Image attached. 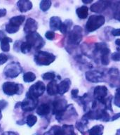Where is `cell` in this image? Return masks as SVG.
Wrapping results in <instances>:
<instances>
[{
	"label": "cell",
	"mask_w": 120,
	"mask_h": 135,
	"mask_svg": "<svg viewBox=\"0 0 120 135\" xmlns=\"http://www.w3.org/2000/svg\"><path fill=\"white\" fill-rule=\"evenodd\" d=\"M56 59V56L51 53L39 51L34 54V61L38 65H48Z\"/></svg>",
	"instance_id": "1"
},
{
	"label": "cell",
	"mask_w": 120,
	"mask_h": 135,
	"mask_svg": "<svg viewBox=\"0 0 120 135\" xmlns=\"http://www.w3.org/2000/svg\"><path fill=\"white\" fill-rule=\"evenodd\" d=\"M3 91L7 96H13L15 94L21 95L23 94L24 86L21 84L13 82H6L2 85Z\"/></svg>",
	"instance_id": "2"
},
{
	"label": "cell",
	"mask_w": 120,
	"mask_h": 135,
	"mask_svg": "<svg viewBox=\"0 0 120 135\" xmlns=\"http://www.w3.org/2000/svg\"><path fill=\"white\" fill-rule=\"evenodd\" d=\"M23 72V68L18 62L13 61L4 69V75L7 78H16Z\"/></svg>",
	"instance_id": "3"
},
{
	"label": "cell",
	"mask_w": 120,
	"mask_h": 135,
	"mask_svg": "<svg viewBox=\"0 0 120 135\" xmlns=\"http://www.w3.org/2000/svg\"><path fill=\"white\" fill-rule=\"evenodd\" d=\"M105 21V17L103 16H91L89 17L86 24V30L88 32L95 31L104 25Z\"/></svg>",
	"instance_id": "4"
},
{
	"label": "cell",
	"mask_w": 120,
	"mask_h": 135,
	"mask_svg": "<svg viewBox=\"0 0 120 135\" xmlns=\"http://www.w3.org/2000/svg\"><path fill=\"white\" fill-rule=\"evenodd\" d=\"M25 39H26V42H28L32 46V48H34L35 49H42L45 44V42L42 37V36L37 32L27 34L25 36Z\"/></svg>",
	"instance_id": "5"
},
{
	"label": "cell",
	"mask_w": 120,
	"mask_h": 135,
	"mask_svg": "<svg viewBox=\"0 0 120 135\" xmlns=\"http://www.w3.org/2000/svg\"><path fill=\"white\" fill-rule=\"evenodd\" d=\"M38 104V99H35L29 96L26 93V97L23 101L20 102L21 109L25 112H29L33 110Z\"/></svg>",
	"instance_id": "6"
},
{
	"label": "cell",
	"mask_w": 120,
	"mask_h": 135,
	"mask_svg": "<svg viewBox=\"0 0 120 135\" xmlns=\"http://www.w3.org/2000/svg\"><path fill=\"white\" fill-rule=\"evenodd\" d=\"M67 101L64 99H58L53 101L52 112L56 115L57 120L61 119L64 112L67 109Z\"/></svg>",
	"instance_id": "7"
},
{
	"label": "cell",
	"mask_w": 120,
	"mask_h": 135,
	"mask_svg": "<svg viewBox=\"0 0 120 135\" xmlns=\"http://www.w3.org/2000/svg\"><path fill=\"white\" fill-rule=\"evenodd\" d=\"M45 90L46 86L44 85V82H42V81H38L29 87V91L27 93L32 97L38 99L39 97L43 95Z\"/></svg>",
	"instance_id": "8"
},
{
	"label": "cell",
	"mask_w": 120,
	"mask_h": 135,
	"mask_svg": "<svg viewBox=\"0 0 120 135\" xmlns=\"http://www.w3.org/2000/svg\"><path fill=\"white\" fill-rule=\"evenodd\" d=\"M82 30L79 26H75L69 34L68 41L70 44L77 45L82 39Z\"/></svg>",
	"instance_id": "9"
},
{
	"label": "cell",
	"mask_w": 120,
	"mask_h": 135,
	"mask_svg": "<svg viewBox=\"0 0 120 135\" xmlns=\"http://www.w3.org/2000/svg\"><path fill=\"white\" fill-rule=\"evenodd\" d=\"M38 28V23L34 19L29 18L26 21L25 25L24 26V32L25 33L29 34L35 32Z\"/></svg>",
	"instance_id": "10"
},
{
	"label": "cell",
	"mask_w": 120,
	"mask_h": 135,
	"mask_svg": "<svg viewBox=\"0 0 120 135\" xmlns=\"http://www.w3.org/2000/svg\"><path fill=\"white\" fill-rule=\"evenodd\" d=\"M107 94V89L105 86H97L93 91V96L98 101L105 99Z\"/></svg>",
	"instance_id": "11"
},
{
	"label": "cell",
	"mask_w": 120,
	"mask_h": 135,
	"mask_svg": "<svg viewBox=\"0 0 120 135\" xmlns=\"http://www.w3.org/2000/svg\"><path fill=\"white\" fill-rule=\"evenodd\" d=\"M103 74L97 70L88 71L86 73V78L87 80L91 82H99L102 81L101 79L103 78Z\"/></svg>",
	"instance_id": "12"
},
{
	"label": "cell",
	"mask_w": 120,
	"mask_h": 135,
	"mask_svg": "<svg viewBox=\"0 0 120 135\" xmlns=\"http://www.w3.org/2000/svg\"><path fill=\"white\" fill-rule=\"evenodd\" d=\"M109 2H105V1H100L94 4H93L91 6V10L93 12L96 13H101L103 12V11H105L107 8V6H109Z\"/></svg>",
	"instance_id": "13"
},
{
	"label": "cell",
	"mask_w": 120,
	"mask_h": 135,
	"mask_svg": "<svg viewBox=\"0 0 120 135\" xmlns=\"http://www.w3.org/2000/svg\"><path fill=\"white\" fill-rule=\"evenodd\" d=\"M71 84V81L68 78H66L63 81H61L58 84V93L60 95H63L68 91Z\"/></svg>",
	"instance_id": "14"
},
{
	"label": "cell",
	"mask_w": 120,
	"mask_h": 135,
	"mask_svg": "<svg viewBox=\"0 0 120 135\" xmlns=\"http://www.w3.org/2000/svg\"><path fill=\"white\" fill-rule=\"evenodd\" d=\"M16 5L21 13L27 12L32 8V3L29 0H20L17 2Z\"/></svg>",
	"instance_id": "15"
},
{
	"label": "cell",
	"mask_w": 120,
	"mask_h": 135,
	"mask_svg": "<svg viewBox=\"0 0 120 135\" xmlns=\"http://www.w3.org/2000/svg\"><path fill=\"white\" fill-rule=\"evenodd\" d=\"M62 21L61 19L59 17L57 16H53L50 18V23H49V25H50V28L53 31L55 30H60L62 25Z\"/></svg>",
	"instance_id": "16"
},
{
	"label": "cell",
	"mask_w": 120,
	"mask_h": 135,
	"mask_svg": "<svg viewBox=\"0 0 120 135\" xmlns=\"http://www.w3.org/2000/svg\"><path fill=\"white\" fill-rule=\"evenodd\" d=\"M46 91L49 96H54L58 93V84L56 80H52L47 85Z\"/></svg>",
	"instance_id": "17"
},
{
	"label": "cell",
	"mask_w": 120,
	"mask_h": 135,
	"mask_svg": "<svg viewBox=\"0 0 120 135\" xmlns=\"http://www.w3.org/2000/svg\"><path fill=\"white\" fill-rule=\"evenodd\" d=\"M51 111L50 105L47 103H42L37 108V113L40 116H44L48 115Z\"/></svg>",
	"instance_id": "18"
},
{
	"label": "cell",
	"mask_w": 120,
	"mask_h": 135,
	"mask_svg": "<svg viewBox=\"0 0 120 135\" xmlns=\"http://www.w3.org/2000/svg\"><path fill=\"white\" fill-rule=\"evenodd\" d=\"M13 40L11 38L8 37L6 36V37H4L3 40L0 42V46H1V49H2L4 52H8L10 51V44L11 42H12Z\"/></svg>",
	"instance_id": "19"
},
{
	"label": "cell",
	"mask_w": 120,
	"mask_h": 135,
	"mask_svg": "<svg viewBox=\"0 0 120 135\" xmlns=\"http://www.w3.org/2000/svg\"><path fill=\"white\" fill-rule=\"evenodd\" d=\"M25 18V16L23 15H20V16H13L11 18L9 19V22L8 23H11L13 25L18 26V27H21V25L23 24Z\"/></svg>",
	"instance_id": "20"
},
{
	"label": "cell",
	"mask_w": 120,
	"mask_h": 135,
	"mask_svg": "<svg viewBox=\"0 0 120 135\" xmlns=\"http://www.w3.org/2000/svg\"><path fill=\"white\" fill-rule=\"evenodd\" d=\"M104 127L102 124L95 125L91 129L88 130V134L89 135H103Z\"/></svg>",
	"instance_id": "21"
},
{
	"label": "cell",
	"mask_w": 120,
	"mask_h": 135,
	"mask_svg": "<svg viewBox=\"0 0 120 135\" xmlns=\"http://www.w3.org/2000/svg\"><path fill=\"white\" fill-rule=\"evenodd\" d=\"M87 122H88V120H86L84 118H82V119L79 121H78L76 123V127L78 130L80 132H82V134H84L87 129Z\"/></svg>",
	"instance_id": "22"
},
{
	"label": "cell",
	"mask_w": 120,
	"mask_h": 135,
	"mask_svg": "<svg viewBox=\"0 0 120 135\" xmlns=\"http://www.w3.org/2000/svg\"><path fill=\"white\" fill-rule=\"evenodd\" d=\"M88 8L86 6H82L76 10V13L77 14L78 17L81 19L86 18V17L88 16Z\"/></svg>",
	"instance_id": "23"
},
{
	"label": "cell",
	"mask_w": 120,
	"mask_h": 135,
	"mask_svg": "<svg viewBox=\"0 0 120 135\" xmlns=\"http://www.w3.org/2000/svg\"><path fill=\"white\" fill-rule=\"evenodd\" d=\"M23 81L26 83H29L34 81L36 80L35 74L32 72H27L23 75Z\"/></svg>",
	"instance_id": "24"
},
{
	"label": "cell",
	"mask_w": 120,
	"mask_h": 135,
	"mask_svg": "<svg viewBox=\"0 0 120 135\" xmlns=\"http://www.w3.org/2000/svg\"><path fill=\"white\" fill-rule=\"evenodd\" d=\"M32 49V46L28 42H22L20 51H21V53H23L24 54H28V53H29L31 51Z\"/></svg>",
	"instance_id": "25"
},
{
	"label": "cell",
	"mask_w": 120,
	"mask_h": 135,
	"mask_svg": "<svg viewBox=\"0 0 120 135\" xmlns=\"http://www.w3.org/2000/svg\"><path fill=\"white\" fill-rule=\"evenodd\" d=\"M37 121V117L32 115V114H30L29 115H27V117L25 119V122L27 124V126L29 127H33L36 124Z\"/></svg>",
	"instance_id": "26"
},
{
	"label": "cell",
	"mask_w": 120,
	"mask_h": 135,
	"mask_svg": "<svg viewBox=\"0 0 120 135\" xmlns=\"http://www.w3.org/2000/svg\"><path fill=\"white\" fill-rule=\"evenodd\" d=\"M20 29V27L16 26V25H13L11 23H7L5 26V30H6V32L9 34H14L16 33Z\"/></svg>",
	"instance_id": "27"
},
{
	"label": "cell",
	"mask_w": 120,
	"mask_h": 135,
	"mask_svg": "<svg viewBox=\"0 0 120 135\" xmlns=\"http://www.w3.org/2000/svg\"><path fill=\"white\" fill-rule=\"evenodd\" d=\"M72 24V23L70 20L65 21L64 23H62L61 28H60V31L63 34H66L69 30V28H70V27H71Z\"/></svg>",
	"instance_id": "28"
},
{
	"label": "cell",
	"mask_w": 120,
	"mask_h": 135,
	"mask_svg": "<svg viewBox=\"0 0 120 135\" xmlns=\"http://www.w3.org/2000/svg\"><path fill=\"white\" fill-rule=\"evenodd\" d=\"M51 2L50 0H42L39 4V8L42 11H46L51 8Z\"/></svg>",
	"instance_id": "29"
},
{
	"label": "cell",
	"mask_w": 120,
	"mask_h": 135,
	"mask_svg": "<svg viewBox=\"0 0 120 135\" xmlns=\"http://www.w3.org/2000/svg\"><path fill=\"white\" fill-rule=\"evenodd\" d=\"M42 77L45 80H53L56 77V75L54 73H46L43 74Z\"/></svg>",
	"instance_id": "30"
},
{
	"label": "cell",
	"mask_w": 120,
	"mask_h": 135,
	"mask_svg": "<svg viewBox=\"0 0 120 135\" xmlns=\"http://www.w3.org/2000/svg\"><path fill=\"white\" fill-rule=\"evenodd\" d=\"M114 104L117 107L120 108V88L117 89L114 96Z\"/></svg>",
	"instance_id": "31"
},
{
	"label": "cell",
	"mask_w": 120,
	"mask_h": 135,
	"mask_svg": "<svg viewBox=\"0 0 120 135\" xmlns=\"http://www.w3.org/2000/svg\"><path fill=\"white\" fill-rule=\"evenodd\" d=\"M114 18L117 20L120 21V2L118 3V4L115 6L114 9Z\"/></svg>",
	"instance_id": "32"
},
{
	"label": "cell",
	"mask_w": 120,
	"mask_h": 135,
	"mask_svg": "<svg viewBox=\"0 0 120 135\" xmlns=\"http://www.w3.org/2000/svg\"><path fill=\"white\" fill-rule=\"evenodd\" d=\"M55 32L53 31H51V30H49V31H47L45 34V37L47 40H54L55 38Z\"/></svg>",
	"instance_id": "33"
},
{
	"label": "cell",
	"mask_w": 120,
	"mask_h": 135,
	"mask_svg": "<svg viewBox=\"0 0 120 135\" xmlns=\"http://www.w3.org/2000/svg\"><path fill=\"white\" fill-rule=\"evenodd\" d=\"M8 58L7 55H6L5 54H4V53L0 54V65L4 64L6 61H8Z\"/></svg>",
	"instance_id": "34"
},
{
	"label": "cell",
	"mask_w": 120,
	"mask_h": 135,
	"mask_svg": "<svg viewBox=\"0 0 120 135\" xmlns=\"http://www.w3.org/2000/svg\"><path fill=\"white\" fill-rule=\"evenodd\" d=\"M112 61H120V51H116L113 53L111 56Z\"/></svg>",
	"instance_id": "35"
},
{
	"label": "cell",
	"mask_w": 120,
	"mask_h": 135,
	"mask_svg": "<svg viewBox=\"0 0 120 135\" xmlns=\"http://www.w3.org/2000/svg\"><path fill=\"white\" fill-rule=\"evenodd\" d=\"M101 62H102V64H103V65H108L109 63L108 55H103V56H102V57H101Z\"/></svg>",
	"instance_id": "36"
},
{
	"label": "cell",
	"mask_w": 120,
	"mask_h": 135,
	"mask_svg": "<svg viewBox=\"0 0 120 135\" xmlns=\"http://www.w3.org/2000/svg\"><path fill=\"white\" fill-rule=\"evenodd\" d=\"M8 105V102L5 100H0V112H2V110L6 108Z\"/></svg>",
	"instance_id": "37"
},
{
	"label": "cell",
	"mask_w": 120,
	"mask_h": 135,
	"mask_svg": "<svg viewBox=\"0 0 120 135\" xmlns=\"http://www.w3.org/2000/svg\"><path fill=\"white\" fill-rule=\"evenodd\" d=\"M21 43H22V42H21V41H19V40H18V41H16V42H15L14 46H13V49L15 50V51H20Z\"/></svg>",
	"instance_id": "38"
},
{
	"label": "cell",
	"mask_w": 120,
	"mask_h": 135,
	"mask_svg": "<svg viewBox=\"0 0 120 135\" xmlns=\"http://www.w3.org/2000/svg\"><path fill=\"white\" fill-rule=\"evenodd\" d=\"M112 35L113 36H120V28L112 30Z\"/></svg>",
	"instance_id": "39"
},
{
	"label": "cell",
	"mask_w": 120,
	"mask_h": 135,
	"mask_svg": "<svg viewBox=\"0 0 120 135\" xmlns=\"http://www.w3.org/2000/svg\"><path fill=\"white\" fill-rule=\"evenodd\" d=\"M6 15V9L5 8H1L0 9V18L5 16Z\"/></svg>",
	"instance_id": "40"
},
{
	"label": "cell",
	"mask_w": 120,
	"mask_h": 135,
	"mask_svg": "<svg viewBox=\"0 0 120 135\" xmlns=\"http://www.w3.org/2000/svg\"><path fill=\"white\" fill-rule=\"evenodd\" d=\"M78 92H79V91L77 89H73V90L72 91V96L73 97L77 98L78 96Z\"/></svg>",
	"instance_id": "41"
},
{
	"label": "cell",
	"mask_w": 120,
	"mask_h": 135,
	"mask_svg": "<svg viewBox=\"0 0 120 135\" xmlns=\"http://www.w3.org/2000/svg\"><path fill=\"white\" fill-rule=\"evenodd\" d=\"M6 37V35H5V33H4V32L2 31V30H0V42H1L4 37Z\"/></svg>",
	"instance_id": "42"
},
{
	"label": "cell",
	"mask_w": 120,
	"mask_h": 135,
	"mask_svg": "<svg viewBox=\"0 0 120 135\" xmlns=\"http://www.w3.org/2000/svg\"><path fill=\"white\" fill-rule=\"evenodd\" d=\"M2 135H18V134L13 132H6L3 133Z\"/></svg>",
	"instance_id": "43"
},
{
	"label": "cell",
	"mask_w": 120,
	"mask_h": 135,
	"mask_svg": "<svg viewBox=\"0 0 120 135\" xmlns=\"http://www.w3.org/2000/svg\"><path fill=\"white\" fill-rule=\"evenodd\" d=\"M120 117V113H117V114H116V115H114L112 117V118L111 119L112 121H114V120H117V119H118V118H119Z\"/></svg>",
	"instance_id": "44"
},
{
	"label": "cell",
	"mask_w": 120,
	"mask_h": 135,
	"mask_svg": "<svg viewBox=\"0 0 120 135\" xmlns=\"http://www.w3.org/2000/svg\"><path fill=\"white\" fill-rule=\"evenodd\" d=\"M44 135H53V134L51 132V131L49 130V131H48V132H46V133H44Z\"/></svg>",
	"instance_id": "45"
},
{
	"label": "cell",
	"mask_w": 120,
	"mask_h": 135,
	"mask_svg": "<svg viewBox=\"0 0 120 135\" xmlns=\"http://www.w3.org/2000/svg\"><path fill=\"white\" fill-rule=\"evenodd\" d=\"M115 44H117V46H120V39H117V40H116Z\"/></svg>",
	"instance_id": "46"
},
{
	"label": "cell",
	"mask_w": 120,
	"mask_h": 135,
	"mask_svg": "<svg viewBox=\"0 0 120 135\" xmlns=\"http://www.w3.org/2000/svg\"><path fill=\"white\" fill-rule=\"evenodd\" d=\"M83 2L85 4H89V3H91L92 1H83Z\"/></svg>",
	"instance_id": "47"
},
{
	"label": "cell",
	"mask_w": 120,
	"mask_h": 135,
	"mask_svg": "<svg viewBox=\"0 0 120 135\" xmlns=\"http://www.w3.org/2000/svg\"><path fill=\"white\" fill-rule=\"evenodd\" d=\"M116 135H120V129H118V130L117 131Z\"/></svg>",
	"instance_id": "48"
}]
</instances>
